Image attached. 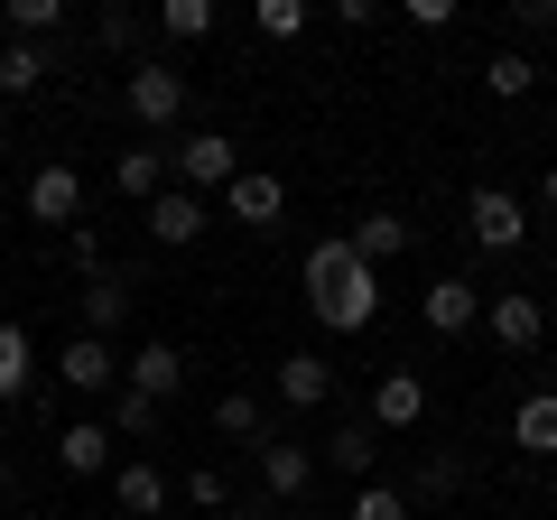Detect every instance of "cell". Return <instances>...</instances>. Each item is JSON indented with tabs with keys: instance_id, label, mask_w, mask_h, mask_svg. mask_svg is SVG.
<instances>
[{
	"instance_id": "cell-33",
	"label": "cell",
	"mask_w": 557,
	"mask_h": 520,
	"mask_svg": "<svg viewBox=\"0 0 557 520\" xmlns=\"http://www.w3.org/2000/svg\"><path fill=\"white\" fill-rule=\"evenodd\" d=\"M139 28H149V20H139V10H121V0H112V10H102V20H94V38H102V47H139Z\"/></svg>"
},
{
	"instance_id": "cell-17",
	"label": "cell",
	"mask_w": 557,
	"mask_h": 520,
	"mask_svg": "<svg viewBox=\"0 0 557 520\" xmlns=\"http://www.w3.org/2000/svg\"><path fill=\"white\" fill-rule=\"evenodd\" d=\"M84 335H102V344H112L121 335V317H131V280H121V270H102V280H84Z\"/></svg>"
},
{
	"instance_id": "cell-4",
	"label": "cell",
	"mask_w": 557,
	"mask_h": 520,
	"mask_svg": "<svg viewBox=\"0 0 557 520\" xmlns=\"http://www.w3.org/2000/svg\"><path fill=\"white\" fill-rule=\"evenodd\" d=\"M465 233H474V251H520L530 242V205L511 186H474L465 196Z\"/></svg>"
},
{
	"instance_id": "cell-18",
	"label": "cell",
	"mask_w": 557,
	"mask_h": 520,
	"mask_svg": "<svg viewBox=\"0 0 557 520\" xmlns=\"http://www.w3.org/2000/svg\"><path fill=\"white\" fill-rule=\"evenodd\" d=\"M428 325H437V335L483 325V288H474V280H428Z\"/></svg>"
},
{
	"instance_id": "cell-19",
	"label": "cell",
	"mask_w": 557,
	"mask_h": 520,
	"mask_svg": "<svg viewBox=\"0 0 557 520\" xmlns=\"http://www.w3.org/2000/svg\"><path fill=\"white\" fill-rule=\"evenodd\" d=\"M47 75H57V47H28V38L0 47V94H10V102H28Z\"/></svg>"
},
{
	"instance_id": "cell-16",
	"label": "cell",
	"mask_w": 557,
	"mask_h": 520,
	"mask_svg": "<svg viewBox=\"0 0 557 520\" xmlns=\"http://www.w3.org/2000/svg\"><path fill=\"white\" fill-rule=\"evenodd\" d=\"M278 400H288V409H325V400H335V362H325V354H288V362H278Z\"/></svg>"
},
{
	"instance_id": "cell-14",
	"label": "cell",
	"mask_w": 557,
	"mask_h": 520,
	"mask_svg": "<svg viewBox=\"0 0 557 520\" xmlns=\"http://www.w3.org/2000/svg\"><path fill=\"white\" fill-rule=\"evenodd\" d=\"M28 214H38V223H75L84 214V177L65 159H47L38 177H28Z\"/></svg>"
},
{
	"instance_id": "cell-1",
	"label": "cell",
	"mask_w": 557,
	"mask_h": 520,
	"mask_svg": "<svg viewBox=\"0 0 557 520\" xmlns=\"http://www.w3.org/2000/svg\"><path fill=\"white\" fill-rule=\"evenodd\" d=\"M307 307H317L325 335H362L381 317V270L354 260V242H317L307 251Z\"/></svg>"
},
{
	"instance_id": "cell-11",
	"label": "cell",
	"mask_w": 557,
	"mask_h": 520,
	"mask_svg": "<svg viewBox=\"0 0 557 520\" xmlns=\"http://www.w3.org/2000/svg\"><path fill=\"white\" fill-rule=\"evenodd\" d=\"M418 419H428V372H409V362H399V372H381V391H372V428L391 437V428H418Z\"/></svg>"
},
{
	"instance_id": "cell-35",
	"label": "cell",
	"mask_w": 557,
	"mask_h": 520,
	"mask_svg": "<svg viewBox=\"0 0 557 520\" xmlns=\"http://www.w3.org/2000/svg\"><path fill=\"white\" fill-rule=\"evenodd\" d=\"M65 260H75L84 280H102V242H94V233H75V242H65Z\"/></svg>"
},
{
	"instance_id": "cell-7",
	"label": "cell",
	"mask_w": 557,
	"mask_h": 520,
	"mask_svg": "<svg viewBox=\"0 0 557 520\" xmlns=\"http://www.w3.org/2000/svg\"><path fill=\"white\" fill-rule=\"evenodd\" d=\"M251 465H260V493L270 502H298L307 483H317V446H298V437H260Z\"/></svg>"
},
{
	"instance_id": "cell-34",
	"label": "cell",
	"mask_w": 557,
	"mask_h": 520,
	"mask_svg": "<svg viewBox=\"0 0 557 520\" xmlns=\"http://www.w3.org/2000/svg\"><path fill=\"white\" fill-rule=\"evenodd\" d=\"M399 20H409V28H428V38H437V28H456V0H399Z\"/></svg>"
},
{
	"instance_id": "cell-10",
	"label": "cell",
	"mask_w": 557,
	"mask_h": 520,
	"mask_svg": "<svg viewBox=\"0 0 557 520\" xmlns=\"http://www.w3.org/2000/svg\"><path fill=\"white\" fill-rule=\"evenodd\" d=\"M57 465H65V474H112V465H121V437H112L102 419H65V428H57Z\"/></svg>"
},
{
	"instance_id": "cell-22",
	"label": "cell",
	"mask_w": 557,
	"mask_h": 520,
	"mask_svg": "<svg viewBox=\"0 0 557 520\" xmlns=\"http://www.w3.org/2000/svg\"><path fill=\"white\" fill-rule=\"evenodd\" d=\"M344 242H354V260H372V270H381V260L409 251V214H391V205H381V214H362Z\"/></svg>"
},
{
	"instance_id": "cell-21",
	"label": "cell",
	"mask_w": 557,
	"mask_h": 520,
	"mask_svg": "<svg viewBox=\"0 0 557 520\" xmlns=\"http://www.w3.org/2000/svg\"><path fill=\"white\" fill-rule=\"evenodd\" d=\"M38 391V344H28V325L0 317V400H28Z\"/></svg>"
},
{
	"instance_id": "cell-9",
	"label": "cell",
	"mask_w": 557,
	"mask_h": 520,
	"mask_svg": "<svg viewBox=\"0 0 557 520\" xmlns=\"http://www.w3.org/2000/svg\"><path fill=\"white\" fill-rule=\"evenodd\" d=\"M223 214H233V223H251V233H270V223L288 214V186H278L270 168H242V177L223 186Z\"/></svg>"
},
{
	"instance_id": "cell-39",
	"label": "cell",
	"mask_w": 557,
	"mask_h": 520,
	"mask_svg": "<svg viewBox=\"0 0 557 520\" xmlns=\"http://www.w3.org/2000/svg\"><path fill=\"white\" fill-rule=\"evenodd\" d=\"M0 493H10V456H0Z\"/></svg>"
},
{
	"instance_id": "cell-2",
	"label": "cell",
	"mask_w": 557,
	"mask_h": 520,
	"mask_svg": "<svg viewBox=\"0 0 557 520\" xmlns=\"http://www.w3.org/2000/svg\"><path fill=\"white\" fill-rule=\"evenodd\" d=\"M121 102H131L139 131H177L186 121V75L168 57H131V75H121Z\"/></svg>"
},
{
	"instance_id": "cell-5",
	"label": "cell",
	"mask_w": 557,
	"mask_h": 520,
	"mask_svg": "<svg viewBox=\"0 0 557 520\" xmlns=\"http://www.w3.org/2000/svg\"><path fill=\"white\" fill-rule=\"evenodd\" d=\"M57 391H84V400H112V391H121V354H112L102 335H75V344L57 354Z\"/></svg>"
},
{
	"instance_id": "cell-27",
	"label": "cell",
	"mask_w": 557,
	"mask_h": 520,
	"mask_svg": "<svg viewBox=\"0 0 557 520\" xmlns=\"http://www.w3.org/2000/svg\"><path fill=\"white\" fill-rule=\"evenodd\" d=\"M65 28V0H10V38H28V47H47Z\"/></svg>"
},
{
	"instance_id": "cell-12",
	"label": "cell",
	"mask_w": 557,
	"mask_h": 520,
	"mask_svg": "<svg viewBox=\"0 0 557 520\" xmlns=\"http://www.w3.org/2000/svg\"><path fill=\"white\" fill-rule=\"evenodd\" d=\"M112 493H121V520H159L177 483H168L149 456H121V465H112Z\"/></svg>"
},
{
	"instance_id": "cell-20",
	"label": "cell",
	"mask_w": 557,
	"mask_h": 520,
	"mask_svg": "<svg viewBox=\"0 0 557 520\" xmlns=\"http://www.w3.org/2000/svg\"><path fill=\"white\" fill-rule=\"evenodd\" d=\"M112 186H121L131 205H159V196H168V149H121V159H112Z\"/></svg>"
},
{
	"instance_id": "cell-37",
	"label": "cell",
	"mask_w": 557,
	"mask_h": 520,
	"mask_svg": "<svg viewBox=\"0 0 557 520\" xmlns=\"http://www.w3.org/2000/svg\"><path fill=\"white\" fill-rule=\"evenodd\" d=\"M539 205H548V214H557V168H548V177H539Z\"/></svg>"
},
{
	"instance_id": "cell-6",
	"label": "cell",
	"mask_w": 557,
	"mask_h": 520,
	"mask_svg": "<svg viewBox=\"0 0 557 520\" xmlns=\"http://www.w3.org/2000/svg\"><path fill=\"white\" fill-rule=\"evenodd\" d=\"M372 465H381V428L372 419H344L335 437H317V474H344L354 493L372 483Z\"/></svg>"
},
{
	"instance_id": "cell-28",
	"label": "cell",
	"mask_w": 557,
	"mask_h": 520,
	"mask_svg": "<svg viewBox=\"0 0 557 520\" xmlns=\"http://www.w3.org/2000/svg\"><path fill=\"white\" fill-rule=\"evenodd\" d=\"M214 428H223V437H270V419H260V400H251V391H223V400H214Z\"/></svg>"
},
{
	"instance_id": "cell-30",
	"label": "cell",
	"mask_w": 557,
	"mask_h": 520,
	"mask_svg": "<svg viewBox=\"0 0 557 520\" xmlns=\"http://www.w3.org/2000/svg\"><path fill=\"white\" fill-rule=\"evenodd\" d=\"M456 456H428V465H418V474H409V502H446V493H456Z\"/></svg>"
},
{
	"instance_id": "cell-15",
	"label": "cell",
	"mask_w": 557,
	"mask_h": 520,
	"mask_svg": "<svg viewBox=\"0 0 557 520\" xmlns=\"http://www.w3.org/2000/svg\"><path fill=\"white\" fill-rule=\"evenodd\" d=\"M196 233H205V196H186V186H168V196L149 205V242H159V251H186Z\"/></svg>"
},
{
	"instance_id": "cell-3",
	"label": "cell",
	"mask_w": 557,
	"mask_h": 520,
	"mask_svg": "<svg viewBox=\"0 0 557 520\" xmlns=\"http://www.w3.org/2000/svg\"><path fill=\"white\" fill-rule=\"evenodd\" d=\"M242 140H223V131H186L177 149H168V186H186V196H214V186L242 177Z\"/></svg>"
},
{
	"instance_id": "cell-40",
	"label": "cell",
	"mask_w": 557,
	"mask_h": 520,
	"mask_svg": "<svg viewBox=\"0 0 557 520\" xmlns=\"http://www.w3.org/2000/svg\"><path fill=\"white\" fill-rule=\"evenodd\" d=\"M20 520H38V511H20Z\"/></svg>"
},
{
	"instance_id": "cell-23",
	"label": "cell",
	"mask_w": 557,
	"mask_h": 520,
	"mask_svg": "<svg viewBox=\"0 0 557 520\" xmlns=\"http://www.w3.org/2000/svg\"><path fill=\"white\" fill-rule=\"evenodd\" d=\"M511 446L520 456H557V391H530L511 409Z\"/></svg>"
},
{
	"instance_id": "cell-25",
	"label": "cell",
	"mask_w": 557,
	"mask_h": 520,
	"mask_svg": "<svg viewBox=\"0 0 557 520\" xmlns=\"http://www.w3.org/2000/svg\"><path fill=\"white\" fill-rule=\"evenodd\" d=\"M102 428H112V437H159V400L121 381V391H112V419H102Z\"/></svg>"
},
{
	"instance_id": "cell-38",
	"label": "cell",
	"mask_w": 557,
	"mask_h": 520,
	"mask_svg": "<svg viewBox=\"0 0 557 520\" xmlns=\"http://www.w3.org/2000/svg\"><path fill=\"white\" fill-rule=\"evenodd\" d=\"M539 84H557V57H548V65H539Z\"/></svg>"
},
{
	"instance_id": "cell-24",
	"label": "cell",
	"mask_w": 557,
	"mask_h": 520,
	"mask_svg": "<svg viewBox=\"0 0 557 520\" xmlns=\"http://www.w3.org/2000/svg\"><path fill=\"white\" fill-rule=\"evenodd\" d=\"M530 84H539V65L520 57V47H493V57H483V94H493V102H520Z\"/></svg>"
},
{
	"instance_id": "cell-26",
	"label": "cell",
	"mask_w": 557,
	"mask_h": 520,
	"mask_svg": "<svg viewBox=\"0 0 557 520\" xmlns=\"http://www.w3.org/2000/svg\"><path fill=\"white\" fill-rule=\"evenodd\" d=\"M159 28H168L177 47H196V38H214V28H223V10H214V0H168Z\"/></svg>"
},
{
	"instance_id": "cell-8",
	"label": "cell",
	"mask_w": 557,
	"mask_h": 520,
	"mask_svg": "<svg viewBox=\"0 0 557 520\" xmlns=\"http://www.w3.org/2000/svg\"><path fill=\"white\" fill-rule=\"evenodd\" d=\"M483 325H493L502 354H539V335H548V307L520 298V288H502V298H483Z\"/></svg>"
},
{
	"instance_id": "cell-31",
	"label": "cell",
	"mask_w": 557,
	"mask_h": 520,
	"mask_svg": "<svg viewBox=\"0 0 557 520\" xmlns=\"http://www.w3.org/2000/svg\"><path fill=\"white\" fill-rule=\"evenodd\" d=\"M186 502H196V511H214V520H223V511H233V483H223L214 465H196V474H186Z\"/></svg>"
},
{
	"instance_id": "cell-29",
	"label": "cell",
	"mask_w": 557,
	"mask_h": 520,
	"mask_svg": "<svg viewBox=\"0 0 557 520\" xmlns=\"http://www.w3.org/2000/svg\"><path fill=\"white\" fill-rule=\"evenodd\" d=\"M251 28H260V38H298V28H307V0H251Z\"/></svg>"
},
{
	"instance_id": "cell-13",
	"label": "cell",
	"mask_w": 557,
	"mask_h": 520,
	"mask_svg": "<svg viewBox=\"0 0 557 520\" xmlns=\"http://www.w3.org/2000/svg\"><path fill=\"white\" fill-rule=\"evenodd\" d=\"M121 381H131V391H149V400H177V391H186V354H177V344H139V354L131 362H121Z\"/></svg>"
},
{
	"instance_id": "cell-36",
	"label": "cell",
	"mask_w": 557,
	"mask_h": 520,
	"mask_svg": "<svg viewBox=\"0 0 557 520\" xmlns=\"http://www.w3.org/2000/svg\"><path fill=\"white\" fill-rule=\"evenodd\" d=\"M223 520H270V511H260V502H233V511H223Z\"/></svg>"
},
{
	"instance_id": "cell-32",
	"label": "cell",
	"mask_w": 557,
	"mask_h": 520,
	"mask_svg": "<svg viewBox=\"0 0 557 520\" xmlns=\"http://www.w3.org/2000/svg\"><path fill=\"white\" fill-rule=\"evenodd\" d=\"M354 520H409V493H391V483H362V493H354Z\"/></svg>"
}]
</instances>
